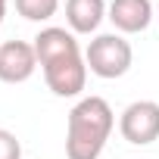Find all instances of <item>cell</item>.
Returning <instances> with one entry per match:
<instances>
[{
	"instance_id": "cell-3",
	"label": "cell",
	"mask_w": 159,
	"mask_h": 159,
	"mask_svg": "<svg viewBox=\"0 0 159 159\" xmlns=\"http://www.w3.org/2000/svg\"><path fill=\"white\" fill-rule=\"evenodd\" d=\"M44 81L56 97H81L84 84H88V62L81 50H72L62 56H53L47 62H41Z\"/></svg>"
},
{
	"instance_id": "cell-6",
	"label": "cell",
	"mask_w": 159,
	"mask_h": 159,
	"mask_svg": "<svg viewBox=\"0 0 159 159\" xmlns=\"http://www.w3.org/2000/svg\"><path fill=\"white\" fill-rule=\"evenodd\" d=\"M106 19L116 25L119 34H140L156 19V10L150 0H112Z\"/></svg>"
},
{
	"instance_id": "cell-10",
	"label": "cell",
	"mask_w": 159,
	"mask_h": 159,
	"mask_svg": "<svg viewBox=\"0 0 159 159\" xmlns=\"http://www.w3.org/2000/svg\"><path fill=\"white\" fill-rule=\"evenodd\" d=\"M3 16H7V0H0V22H3Z\"/></svg>"
},
{
	"instance_id": "cell-8",
	"label": "cell",
	"mask_w": 159,
	"mask_h": 159,
	"mask_svg": "<svg viewBox=\"0 0 159 159\" xmlns=\"http://www.w3.org/2000/svg\"><path fill=\"white\" fill-rule=\"evenodd\" d=\"M59 10V0H16V13L28 22H47Z\"/></svg>"
},
{
	"instance_id": "cell-4",
	"label": "cell",
	"mask_w": 159,
	"mask_h": 159,
	"mask_svg": "<svg viewBox=\"0 0 159 159\" xmlns=\"http://www.w3.org/2000/svg\"><path fill=\"white\" fill-rule=\"evenodd\" d=\"M119 131L134 147H150L159 140V103L156 100H134L119 116Z\"/></svg>"
},
{
	"instance_id": "cell-11",
	"label": "cell",
	"mask_w": 159,
	"mask_h": 159,
	"mask_svg": "<svg viewBox=\"0 0 159 159\" xmlns=\"http://www.w3.org/2000/svg\"><path fill=\"white\" fill-rule=\"evenodd\" d=\"M156 19H159V3H156Z\"/></svg>"
},
{
	"instance_id": "cell-1",
	"label": "cell",
	"mask_w": 159,
	"mask_h": 159,
	"mask_svg": "<svg viewBox=\"0 0 159 159\" xmlns=\"http://www.w3.org/2000/svg\"><path fill=\"white\" fill-rule=\"evenodd\" d=\"M116 128V112L103 97H81L66 119V159H100L109 134Z\"/></svg>"
},
{
	"instance_id": "cell-2",
	"label": "cell",
	"mask_w": 159,
	"mask_h": 159,
	"mask_svg": "<svg viewBox=\"0 0 159 159\" xmlns=\"http://www.w3.org/2000/svg\"><path fill=\"white\" fill-rule=\"evenodd\" d=\"M84 62H88V72L103 78V81H112V78H122L131 62H134V50L131 44L125 41V34L119 31H109V34H97L88 50H84Z\"/></svg>"
},
{
	"instance_id": "cell-5",
	"label": "cell",
	"mask_w": 159,
	"mask_h": 159,
	"mask_svg": "<svg viewBox=\"0 0 159 159\" xmlns=\"http://www.w3.org/2000/svg\"><path fill=\"white\" fill-rule=\"evenodd\" d=\"M38 69L34 44L28 41H3L0 44V81L3 84H22Z\"/></svg>"
},
{
	"instance_id": "cell-7",
	"label": "cell",
	"mask_w": 159,
	"mask_h": 159,
	"mask_svg": "<svg viewBox=\"0 0 159 159\" xmlns=\"http://www.w3.org/2000/svg\"><path fill=\"white\" fill-rule=\"evenodd\" d=\"M106 13V0H66V22L72 34H94Z\"/></svg>"
},
{
	"instance_id": "cell-9",
	"label": "cell",
	"mask_w": 159,
	"mask_h": 159,
	"mask_svg": "<svg viewBox=\"0 0 159 159\" xmlns=\"http://www.w3.org/2000/svg\"><path fill=\"white\" fill-rule=\"evenodd\" d=\"M0 159H22V143L10 128H0Z\"/></svg>"
}]
</instances>
